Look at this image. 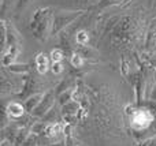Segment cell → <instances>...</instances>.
<instances>
[{
  "instance_id": "cell-4",
  "label": "cell",
  "mask_w": 156,
  "mask_h": 146,
  "mask_svg": "<svg viewBox=\"0 0 156 146\" xmlns=\"http://www.w3.org/2000/svg\"><path fill=\"white\" fill-rule=\"evenodd\" d=\"M55 107V93L54 92H48L44 94V98L41 100V103L38 104V107L33 111L32 116L36 119H43L49 111Z\"/></svg>"
},
{
  "instance_id": "cell-18",
  "label": "cell",
  "mask_w": 156,
  "mask_h": 146,
  "mask_svg": "<svg viewBox=\"0 0 156 146\" xmlns=\"http://www.w3.org/2000/svg\"><path fill=\"white\" fill-rule=\"evenodd\" d=\"M8 70L14 74H25L29 71V66L27 64H15V63H14V64H11L10 67H8Z\"/></svg>"
},
{
  "instance_id": "cell-21",
  "label": "cell",
  "mask_w": 156,
  "mask_h": 146,
  "mask_svg": "<svg viewBox=\"0 0 156 146\" xmlns=\"http://www.w3.org/2000/svg\"><path fill=\"white\" fill-rule=\"evenodd\" d=\"M63 70H65V67H63L62 63H52V64H51V71L55 74V75L62 74Z\"/></svg>"
},
{
  "instance_id": "cell-22",
  "label": "cell",
  "mask_w": 156,
  "mask_h": 146,
  "mask_svg": "<svg viewBox=\"0 0 156 146\" xmlns=\"http://www.w3.org/2000/svg\"><path fill=\"white\" fill-rule=\"evenodd\" d=\"M122 74L125 76H129V64L125 60V57H122Z\"/></svg>"
},
{
  "instance_id": "cell-23",
  "label": "cell",
  "mask_w": 156,
  "mask_h": 146,
  "mask_svg": "<svg viewBox=\"0 0 156 146\" xmlns=\"http://www.w3.org/2000/svg\"><path fill=\"white\" fill-rule=\"evenodd\" d=\"M143 146H156V137L155 138H149L143 142Z\"/></svg>"
},
{
  "instance_id": "cell-11",
  "label": "cell",
  "mask_w": 156,
  "mask_h": 146,
  "mask_svg": "<svg viewBox=\"0 0 156 146\" xmlns=\"http://www.w3.org/2000/svg\"><path fill=\"white\" fill-rule=\"evenodd\" d=\"M60 115H62V114H60V112L56 109V107H54V108H52L51 111H49L41 120H43L44 123H47V124H51V123H59L60 122V117H62Z\"/></svg>"
},
{
  "instance_id": "cell-2",
  "label": "cell",
  "mask_w": 156,
  "mask_h": 146,
  "mask_svg": "<svg viewBox=\"0 0 156 146\" xmlns=\"http://www.w3.org/2000/svg\"><path fill=\"white\" fill-rule=\"evenodd\" d=\"M155 116L148 108H137L130 116V126L133 130H147L154 123Z\"/></svg>"
},
{
  "instance_id": "cell-16",
  "label": "cell",
  "mask_w": 156,
  "mask_h": 146,
  "mask_svg": "<svg viewBox=\"0 0 156 146\" xmlns=\"http://www.w3.org/2000/svg\"><path fill=\"white\" fill-rule=\"evenodd\" d=\"M83 63H85V60H83V57H82V55L81 53L74 52V53L70 56V64L73 66V67L80 68V67H82L83 66Z\"/></svg>"
},
{
  "instance_id": "cell-15",
  "label": "cell",
  "mask_w": 156,
  "mask_h": 146,
  "mask_svg": "<svg viewBox=\"0 0 156 146\" xmlns=\"http://www.w3.org/2000/svg\"><path fill=\"white\" fill-rule=\"evenodd\" d=\"M73 83H74V79H73V78L63 79V81L60 82L59 85H58L56 90H55L56 96H58V94H60V93H63V92H66V90H69V89H74V87H71V85H73Z\"/></svg>"
},
{
  "instance_id": "cell-8",
  "label": "cell",
  "mask_w": 156,
  "mask_h": 146,
  "mask_svg": "<svg viewBox=\"0 0 156 146\" xmlns=\"http://www.w3.org/2000/svg\"><path fill=\"white\" fill-rule=\"evenodd\" d=\"M65 127H66V124H63L62 122H59V123H51V124L47 126L44 135H45L47 138L55 139V138H58V137H59V134L65 133Z\"/></svg>"
},
{
  "instance_id": "cell-9",
  "label": "cell",
  "mask_w": 156,
  "mask_h": 146,
  "mask_svg": "<svg viewBox=\"0 0 156 146\" xmlns=\"http://www.w3.org/2000/svg\"><path fill=\"white\" fill-rule=\"evenodd\" d=\"M43 98H44L43 93H38V94H32L30 97H27L26 100H25V103H23L26 112H29V114L32 115L33 111H34V109L38 107V104L41 103V100H43Z\"/></svg>"
},
{
  "instance_id": "cell-26",
  "label": "cell",
  "mask_w": 156,
  "mask_h": 146,
  "mask_svg": "<svg viewBox=\"0 0 156 146\" xmlns=\"http://www.w3.org/2000/svg\"><path fill=\"white\" fill-rule=\"evenodd\" d=\"M0 146H14V145H12V142H10L8 139H3L2 144H0Z\"/></svg>"
},
{
  "instance_id": "cell-20",
  "label": "cell",
  "mask_w": 156,
  "mask_h": 146,
  "mask_svg": "<svg viewBox=\"0 0 156 146\" xmlns=\"http://www.w3.org/2000/svg\"><path fill=\"white\" fill-rule=\"evenodd\" d=\"M22 146H40V145H38V137L30 133L29 137L26 138V141L23 142V145H22Z\"/></svg>"
},
{
  "instance_id": "cell-17",
  "label": "cell",
  "mask_w": 156,
  "mask_h": 146,
  "mask_svg": "<svg viewBox=\"0 0 156 146\" xmlns=\"http://www.w3.org/2000/svg\"><path fill=\"white\" fill-rule=\"evenodd\" d=\"M49 57H51L52 63H62V60L65 59V52L62 49H52Z\"/></svg>"
},
{
  "instance_id": "cell-27",
  "label": "cell",
  "mask_w": 156,
  "mask_h": 146,
  "mask_svg": "<svg viewBox=\"0 0 156 146\" xmlns=\"http://www.w3.org/2000/svg\"><path fill=\"white\" fill-rule=\"evenodd\" d=\"M77 146H81V145H77Z\"/></svg>"
},
{
  "instance_id": "cell-24",
  "label": "cell",
  "mask_w": 156,
  "mask_h": 146,
  "mask_svg": "<svg viewBox=\"0 0 156 146\" xmlns=\"http://www.w3.org/2000/svg\"><path fill=\"white\" fill-rule=\"evenodd\" d=\"M27 2H29V0H18V3H16V10H21V8H23L25 5L27 4Z\"/></svg>"
},
{
  "instance_id": "cell-25",
  "label": "cell",
  "mask_w": 156,
  "mask_h": 146,
  "mask_svg": "<svg viewBox=\"0 0 156 146\" xmlns=\"http://www.w3.org/2000/svg\"><path fill=\"white\" fill-rule=\"evenodd\" d=\"M151 100L156 101V85H154V87H152V90H151Z\"/></svg>"
},
{
  "instance_id": "cell-12",
  "label": "cell",
  "mask_w": 156,
  "mask_h": 146,
  "mask_svg": "<svg viewBox=\"0 0 156 146\" xmlns=\"http://www.w3.org/2000/svg\"><path fill=\"white\" fill-rule=\"evenodd\" d=\"M74 93H76V90L74 89H69V90H66V92H63V93H60V94H58V103L60 104V105H66V104H69V103H71V101L74 100Z\"/></svg>"
},
{
  "instance_id": "cell-10",
  "label": "cell",
  "mask_w": 156,
  "mask_h": 146,
  "mask_svg": "<svg viewBox=\"0 0 156 146\" xmlns=\"http://www.w3.org/2000/svg\"><path fill=\"white\" fill-rule=\"evenodd\" d=\"M81 111L80 104L77 101H71V103L66 104L62 107V115L63 116H77V114Z\"/></svg>"
},
{
  "instance_id": "cell-3",
  "label": "cell",
  "mask_w": 156,
  "mask_h": 146,
  "mask_svg": "<svg viewBox=\"0 0 156 146\" xmlns=\"http://www.w3.org/2000/svg\"><path fill=\"white\" fill-rule=\"evenodd\" d=\"M81 12H56L54 15V25H52V32L51 36H55L59 33L65 26L74 21Z\"/></svg>"
},
{
  "instance_id": "cell-6",
  "label": "cell",
  "mask_w": 156,
  "mask_h": 146,
  "mask_svg": "<svg viewBox=\"0 0 156 146\" xmlns=\"http://www.w3.org/2000/svg\"><path fill=\"white\" fill-rule=\"evenodd\" d=\"M5 109H7V114H8V116H10V119H14V120H19L26 114L25 105L21 103H16V101H11V103L5 107Z\"/></svg>"
},
{
  "instance_id": "cell-7",
  "label": "cell",
  "mask_w": 156,
  "mask_h": 146,
  "mask_svg": "<svg viewBox=\"0 0 156 146\" xmlns=\"http://www.w3.org/2000/svg\"><path fill=\"white\" fill-rule=\"evenodd\" d=\"M49 59H51V57L47 53H44V52L37 53V56H36V67H37L38 74L44 75V74L51 68V66H49Z\"/></svg>"
},
{
  "instance_id": "cell-14",
  "label": "cell",
  "mask_w": 156,
  "mask_h": 146,
  "mask_svg": "<svg viewBox=\"0 0 156 146\" xmlns=\"http://www.w3.org/2000/svg\"><path fill=\"white\" fill-rule=\"evenodd\" d=\"M89 40H90V36H89V33L86 32V30H80V32H77L76 41H77L78 45H81V46L88 45Z\"/></svg>"
},
{
  "instance_id": "cell-19",
  "label": "cell",
  "mask_w": 156,
  "mask_h": 146,
  "mask_svg": "<svg viewBox=\"0 0 156 146\" xmlns=\"http://www.w3.org/2000/svg\"><path fill=\"white\" fill-rule=\"evenodd\" d=\"M7 34H8V27H7V22L2 21V46H3V52L7 48Z\"/></svg>"
},
{
  "instance_id": "cell-5",
  "label": "cell",
  "mask_w": 156,
  "mask_h": 146,
  "mask_svg": "<svg viewBox=\"0 0 156 146\" xmlns=\"http://www.w3.org/2000/svg\"><path fill=\"white\" fill-rule=\"evenodd\" d=\"M19 52H21L19 44H16V45L7 46V49L3 52V57H2L3 66H4V67H10L11 64H14V62H15L16 56L19 55Z\"/></svg>"
},
{
  "instance_id": "cell-1",
  "label": "cell",
  "mask_w": 156,
  "mask_h": 146,
  "mask_svg": "<svg viewBox=\"0 0 156 146\" xmlns=\"http://www.w3.org/2000/svg\"><path fill=\"white\" fill-rule=\"evenodd\" d=\"M52 8H38L32 16L30 29L33 30V34L38 40H45L48 34L52 32L54 25V14L51 12Z\"/></svg>"
},
{
  "instance_id": "cell-13",
  "label": "cell",
  "mask_w": 156,
  "mask_h": 146,
  "mask_svg": "<svg viewBox=\"0 0 156 146\" xmlns=\"http://www.w3.org/2000/svg\"><path fill=\"white\" fill-rule=\"evenodd\" d=\"M47 123H44L43 120H38V122H34L32 124V127H30V133L34 134V135L37 137H41L44 135V133H45V128H47Z\"/></svg>"
}]
</instances>
